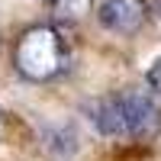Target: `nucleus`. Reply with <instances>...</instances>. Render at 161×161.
Returning <instances> with one entry per match:
<instances>
[{"mask_svg":"<svg viewBox=\"0 0 161 161\" xmlns=\"http://www.w3.org/2000/svg\"><path fill=\"white\" fill-rule=\"evenodd\" d=\"M71 61V52L64 45L61 32L55 26H32L19 36L16 48H13V64L16 71L32 80V84H48L64 74Z\"/></svg>","mask_w":161,"mask_h":161,"instance_id":"nucleus-1","label":"nucleus"},{"mask_svg":"<svg viewBox=\"0 0 161 161\" xmlns=\"http://www.w3.org/2000/svg\"><path fill=\"white\" fill-rule=\"evenodd\" d=\"M123 116H126V139H155L161 132V106L152 90H123Z\"/></svg>","mask_w":161,"mask_h":161,"instance_id":"nucleus-2","label":"nucleus"},{"mask_svg":"<svg viewBox=\"0 0 161 161\" xmlns=\"http://www.w3.org/2000/svg\"><path fill=\"white\" fill-rule=\"evenodd\" d=\"M97 16L106 29L119 36H132L148 23V3L145 0H103Z\"/></svg>","mask_w":161,"mask_h":161,"instance_id":"nucleus-3","label":"nucleus"},{"mask_svg":"<svg viewBox=\"0 0 161 161\" xmlns=\"http://www.w3.org/2000/svg\"><path fill=\"white\" fill-rule=\"evenodd\" d=\"M90 113V123L100 136H110V139H126V116H123V100L119 93H110V97H100L87 106Z\"/></svg>","mask_w":161,"mask_h":161,"instance_id":"nucleus-4","label":"nucleus"},{"mask_svg":"<svg viewBox=\"0 0 161 161\" xmlns=\"http://www.w3.org/2000/svg\"><path fill=\"white\" fill-rule=\"evenodd\" d=\"M93 10V0H52V13L61 23H80Z\"/></svg>","mask_w":161,"mask_h":161,"instance_id":"nucleus-5","label":"nucleus"},{"mask_svg":"<svg viewBox=\"0 0 161 161\" xmlns=\"http://www.w3.org/2000/svg\"><path fill=\"white\" fill-rule=\"evenodd\" d=\"M148 84H152V93H155V97H161V58L148 68Z\"/></svg>","mask_w":161,"mask_h":161,"instance_id":"nucleus-6","label":"nucleus"},{"mask_svg":"<svg viewBox=\"0 0 161 161\" xmlns=\"http://www.w3.org/2000/svg\"><path fill=\"white\" fill-rule=\"evenodd\" d=\"M155 10H158V16H161V0H155Z\"/></svg>","mask_w":161,"mask_h":161,"instance_id":"nucleus-7","label":"nucleus"},{"mask_svg":"<svg viewBox=\"0 0 161 161\" xmlns=\"http://www.w3.org/2000/svg\"><path fill=\"white\" fill-rule=\"evenodd\" d=\"M0 139H3V116H0Z\"/></svg>","mask_w":161,"mask_h":161,"instance_id":"nucleus-8","label":"nucleus"}]
</instances>
